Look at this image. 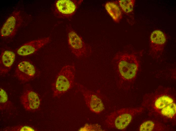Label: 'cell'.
Returning <instances> with one entry per match:
<instances>
[{
  "mask_svg": "<svg viewBox=\"0 0 176 131\" xmlns=\"http://www.w3.org/2000/svg\"><path fill=\"white\" fill-rule=\"evenodd\" d=\"M114 61L117 71L121 78L129 82L135 79L139 67V61L133 54L124 53L117 55Z\"/></svg>",
  "mask_w": 176,
  "mask_h": 131,
  "instance_id": "cell-1",
  "label": "cell"
},
{
  "mask_svg": "<svg viewBox=\"0 0 176 131\" xmlns=\"http://www.w3.org/2000/svg\"><path fill=\"white\" fill-rule=\"evenodd\" d=\"M75 73L76 69L74 65L67 64L62 67L52 84L53 97L60 96L73 87Z\"/></svg>",
  "mask_w": 176,
  "mask_h": 131,
  "instance_id": "cell-2",
  "label": "cell"
},
{
  "mask_svg": "<svg viewBox=\"0 0 176 131\" xmlns=\"http://www.w3.org/2000/svg\"><path fill=\"white\" fill-rule=\"evenodd\" d=\"M143 110L140 107L124 108L116 111L107 116L105 124L109 128L123 130L130 123L133 117Z\"/></svg>",
  "mask_w": 176,
  "mask_h": 131,
  "instance_id": "cell-3",
  "label": "cell"
},
{
  "mask_svg": "<svg viewBox=\"0 0 176 131\" xmlns=\"http://www.w3.org/2000/svg\"><path fill=\"white\" fill-rule=\"evenodd\" d=\"M66 27L68 43L72 53L78 58L88 56L91 53L90 48L70 24L67 25Z\"/></svg>",
  "mask_w": 176,
  "mask_h": 131,
  "instance_id": "cell-4",
  "label": "cell"
},
{
  "mask_svg": "<svg viewBox=\"0 0 176 131\" xmlns=\"http://www.w3.org/2000/svg\"><path fill=\"white\" fill-rule=\"evenodd\" d=\"M82 0H58L52 8L54 16L63 19L71 18L75 15Z\"/></svg>",
  "mask_w": 176,
  "mask_h": 131,
  "instance_id": "cell-5",
  "label": "cell"
},
{
  "mask_svg": "<svg viewBox=\"0 0 176 131\" xmlns=\"http://www.w3.org/2000/svg\"><path fill=\"white\" fill-rule=\"evenodd\" d=\"M83 96L85 103L92 112L99 114L104 110L103 103L97 93L89 89L79 83H75Z\"/></svg>",
  "mask_w": 176,
  "mask_h": 131,
  "instance_id": "cell-6",
  "label": "cell"
},
{
  "mask_svg": "<svg viewBox=\"0 0 176 131\" xmlns=\"http://www.w3.org/2000/svg\"><path fill=\"white\" fill-rule=\"evenodd\" d=\"M167 38L165 34L159 30L151 33L149 40V54L153 57H157L162 54L165 45Z\"/></svg>",
  "mask_w": 176,
  "mask_h": 131,
  "instance_id": "cell-7",
  "label": "cell"
},
{
  "mask_svg": "<svg viewBox=\"0 0 176 131\" xmlns=\"http://www.w3.org/2000/svg\"><path fill=\"white\" fill-rule=\"evenodd\" d=\"M22 21L20 11H16L13 12L7 19L1 28V36L9 37L14 36L20 26Z\"/></svg>",
  "mask_w": 176,
  "mask_h": 131,
  "instance_id": "cell-8",
  "label": "cell"
},
{
  "mask_svg": "<svg viewBox=\"0 0 176 131\" xmlns=\"http://www.w3.org/2000/svg\"><path fill=\"white\" fill-rule=\"evenodd\" d=\"M36 70L34 66L29 62L23 61L17 66L15 70V74L20 80L25 82L32 79L36 74Z\"/></svg>",
  "mask_w": 176,
  "mask_h": 131,
  "instance_id": "cell-9",
  "label": "cell"
},
{
  "mask_svg": "<svg viewBox=\"0 0 176 131\" xmlns=\"http://www.w3.org/2000/svg\"><path fill=\"white\" fill-rule=\"evenodd\" d=\"M20 100L25 109L29 111H34L39 107L40 100L38 94L33 91L28 90L25 91Z\"/></svg>",
  "mask_w": 176,
  "mask_h": 131,
  "instance_id": "cell-10",
  "label": "cell"
},
{
  "mask_svg": "<svg viewBox=\"0 0 176 131\" xmlns=\"http://www.w3.org/2000/svg\"><path fill=\"white\" fill-rule=\"evenodd\" d=\"M50 40L49 37L31 41L21 46L17 53L19 55L27 56L32 54L48 43Z\"/></svg>",
  "mask_w": 176,
  "mask_h": 131,
  "instance_id": "cell-11",
  "label": "cell"
},
{
  "mask_svg": "<svg viewBox=\"0 0 176 131\" xmlns=\"http://www.w3.org/2000/svg\"><path fill=\"white\" fill-rule=\"evenodd\" d=\"M14 53L11 51L5 50L1 54L0 71L1 74H6L10 70L15 58Z\"/></svg>",
  "mask_w": 176,
  "mask_h": 131,
  "instance_id": "cell-12",
  "label": "cell"
},
{
  "mask_svg": "<svg viewBox=\"0 0 176 131\" xmlns=\"http://www.w3.org/2000/svg\"><path fill=\"white\" fill-rule=\"evenodd\" d=\"M105 8L113 20L119 22L122 17V10L119 5L115 2H109L106 3Z\"/></svg>",
  "mask_w": 176,
  "mask_h": 131,
  "instance_id": "cell-13",
  "label": "cell"
},
{
  "mask_svg": "<svg viewBox=\"0 0 176 131\" xmlns=\"http://www.w3.org/2000/svg\"><path fill=\"white\" fill-rule=\"evenodd\" d=\"M156 98L153 102V108L159 112L168 105L174 102L173 99L167 94H161Z\"/></svg>",
  "mask_w": 176,
  "mask_h": 131,
  "instance_id": "cell-14",
  "label": "cell"
},
{
  "mask_svg": "<svg viewBox=\"0 0 176 131\" xmlns=\"http://www.w3.org/2000/svg\"><path fill=\"white\" fill-rule=\"evenodd\" d=\"M119 5L122 10L125 13L129 14L133 11L135 1L120 0L118 1Z\"/></svg>",
  "mask_w": 176,
  "mask_h": 131,
  "instance_id": "cell-15",
  "label": "cell"
},
{
  "mask_svg": "<svg viewBox=\"0 0 176 131\" xmlns=\"http://www.w3.org/2000/svg\"><path fill=\"white\" fill-rule=\"evenodd\" d=\"M176 106L174 102L162 109L159 112L163 116L170 118H173L176 114Z\"/></svg>",
  "mask_w": 176,
  "mask_h": 131,
  "instance_id": "cell-16",
  "label": "cell"
},
{
  "mask_svg": "<svg viewBox=\"0 0 176 131\" xmlns=\"http://www.w3.org/2000/svg\"><path fill=\"white\" fill-rule=\"evenodd\" d=\"M156 124L152 121L148 120L142 123L140 126L139 130L141 131H150L155 130Z\"/></svg>",
  "mask_w": 176,
  "mask_h": 131,
  "instance_id": "cell-17",
  "label": "cell"
},
{
  "mask_svg": "<svg viewBox=\"0 0 176 131\" xmlns=\"http://www.w3.org/2000/svg\"><path fill=\"white\" fill-rule=\"evenodd\" d=\"M5 131H36V130L30 126L25 125H19L12 127H8L4 129Z\"/></svg>",
  "mask_w": 176,
  "mask_h": 131,
  "instance_id": "cell-18",
  "label": "cell"
},
{
  "mask_svg": "<svg viewBox=\"0 0 176 131\" xmlns=\"http://www.w3.org/2000/svg\"><path fill=\"white\" fill-rule=\"evenodd\" d=\"M0 90V108L2 109L5 108L8 104V95L6 92L1 88Z\"/></svg>",
  "mask_w": 176,
  "mask_h": 131,
  "instance_id": "cell-19",
  "label": "cell"
}]
</instances>
